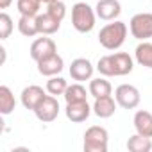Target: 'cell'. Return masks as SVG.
Segmentation results:
<instances>
[{"label": "cell", "mask_w": 152, "mask_h": 152, "mask_svg": "<svg viewBox=\"0 0 152 152\" xmlns=\"http://www.w3.org/2000/svg\"><path fill=\"white\" fill-rule=\"evenodd\" d=\"M134 68V59L127 52H115L102 56L97 63V70L104 77H124Z\"/></svg>", "instance_id": "6da1fadb"}, {"label": "cell", "mask_w": 152, "mask_h": 152, "mask_svg": "<svg viewBox=\"0 0 152 152\" xmlns=\"http://www.w3.org/2000/svg\"><path fill=\"white\" fill-rule=\"evenodd\" d=\"M129 27L120 22V20H113L111 23H106L100 32H99V43L106 48V50H118L127 38Z\"/></svg>", "instance_id": "7a4b0ae2"}, {"label": "cell", "mask_w": 152, "mask_h": 152, "mask_svg": "<svg viewBox=\"0 0 152 152\" xmlns=\"http://www.w3.org/2000/svg\"><path fill=\"white\" fill-rule=\"evenodd\" d=\"M95 22H97V13L90 4L77 2L72 6V25L77 32L81 34L91 32L95 29Z\"/></svg>", "instance_id": "3957f363"}, {"label": "cell", "mask_w": 152, "mask_h": 152, "mask_svg": "<svg viewBox=\"0 0 152 152\" xmlns=\"http://www.w3.org/2000/svg\"><path fill=\"white\" fill-rule=\"evenodd\" d=\"M107 145H109V132L106 127L91 125L86 129L83 141L84 152H107Z\"/></svg>", "instance_id": "277c9868"}, {"label": "cell", "mask_w": 152, "mask_h": 152, "mask_svg": "<svg viewBox=\"0 0 152 152\" xmlns=\"http://www.w3.org/2000/svg\"><path fill=\"white\" fill-rule=\"evenodd\" d=\"M131 36L138 41H147L152 38V13H138L129 22Z\"/></svg>", "instance_id": "5b68a950"}, {"label": "cell", "mask_w": 152, "mask_h": 152, "mask_svg": "<svg viewBox=\"0 0 152 152\" xmlns=\"http://www.w3.org/2000/svg\"><path fill=\"white\" fill-rule=\"evenodd\" d=\"M115 99L120 107L124 109H136L141 102V93L132 84H120L115 90Z\"/></svg>", "instance_id": "8992f818"}, {"label": "cell", "mask_w": 152, "mask_h": 152, "mask_svg": "<svg viewBox=\"0 0 152 152\" xmlns=\"http://www.w3.org/2000/svg\"><path fill=\"white\" fill-rule=\"evenodd\" d=\"M59 111H61V107H59L57 97L47 95V97L38 104V107L34 109V115H36V118H38L39 122L50 124V122H54V120L59 116Z\"/></svg>", "instance_id": "52a82bcc"}, {"label": "cell", "mask_w": 152, "mask_h": 152, "mask_svg": "<svg viewBox=\"0 0 152 152\" xmlns=\"http://www.w3.org/2000/svg\"><path fill=\"white\" fill-rule=\"evenodd\" d=\"M70 77L77 83H84V81H91L93 79V72H95V66L91 64L90 59L86 57H77L73 59L72 64H70Z\"/></svg>", "instance_id": "ba28073f"}, {"label": "cell", "mask_w": 152, "mask_h": 152, "mask_svg": "<svg viewBox=\"0 0 152 152\" xmlns=\"http://www.w3.org/2000/svg\"><path fill=\"white\" fill-rule=\"evenodd\" d=\"M56 52H57L56 41L52 38H47V36L34 39L31 43V48H29V54H31L32 61H36V63L45 59V57H48V56H52V54H56Z\"/></svg>", "instance_id": "9c48e42d"}, {"label": "cell", "mask_w": 152, "mask_h": 152, "mask_svg": "<svg viewBox=\"0 0 152 152\" xmlns=\"http://www.w3.org/2000/svg\"><path fill=\"white\" fill-rule=\"evenodd\" d=\"M93 113V107L88 104V100H81V102H68L64 107V115L70 122L73 124H81L86 122L90 118V115Z\"/></svg>", "instance_id": "30bf717a"}, {"label": "cell", "mask_w": 152, "mask_h": 152, "mask_svg": "<svg viewBox=\"0 0 152 152\" xmlns=\"http://www.w3.org/2000/svg\"><path fill=\"white\" fill-rule=\"evenodd\" d=\"M45 97H47V91H45L41 86H38V84H31V86H25V88L22 90L20 102H22V106H23L25 109L34 111V109L38 107V104H39Z\"/></svg>", "instance_id": "8fae6325"}, {"label": "cell", "mask_w": 152, "mask_h": 152, "mask_svg": "<svg viewBox=\"0 0 152 152\" xmlns=\"http://www.w3.org/2000/svg\"><path fill=\"white\" fill-rule=\"evenodd\" d=\"M97 18L104 22H113L122 15V4L120 0H99L95 6Z\"/></svg>", "instance_id": "7c38bea8"}, {"label": "cell", "mask_w": 152, "mask_h": 152, "mask_svg": "<svg viewBox=\"0 0 152 152\" xmlns=\"http://www.w3.org/2000/svg\"><path fill=\"white\" fill-rule=\"evenodd\" d=\"M36 64H38V72L41 75H45V77H54V75H59L64 70V61L57 52L41 59V61H38Z\"/></svg>", "instance_id": "4fadbf2b"}, {"label": "cell", "mask_w": 152, "mask_h": 152, "mask_svg": "<svg viewBox=\"0 0 152 152\" xmlns=\"http://www.w3.org/2000/svg\"><path fill=\"white\" fill-rule=\"evenodd\" d=\"M93 113L99 116V118H111L118 107V102L113 95H106V97H99L95 99L93 102Z\"/></svg>", "instance_id": "5bb4252c"}, {"label": "cell", "mask_w": 152, "mask_h": 152, "mask_svg": "<svg viewBox=\"0 0 152 152\" xmlns=\"http://www.w3.org/2000/svg\"><path fill=\"white\" fill-rule=\"evenodd\" d=\"M132 124H134V129H136L138 134L147 136V138H152V113H150V111H147V109H138V111L134 113Z\"/></svg>", "instance_id": "9a60e30c"}, {"label": "cell", "mask_w": 152, "mask_h": 152, "mask_svg": "<svg viewBox=\"0 0 152 152\" xmlns=\"http://www.w3.org/2000/svg\"><path fill=\"white\" fill-rule=\"evenodd\" d=\"M36 20H38V29H39V34L41 36H52V34H56L61 29V20L54 18L47 11L45 13H39L36 16Z\"/></svg>", "instance_id": "2e32d148"}, {"label": "cell", "mask_w": 152, "mask_h": 152, "mask_svg": "<svg viewBox=\"0 0 152 152\" xmlns=\"http://www.w3.org/2000/svg\"><path fill=\"white\" fill-rule=\"evenodd\" d=\"M88 91L93 99H99V97H106V95H111L113 93V86L111 83L107 81V77H97V79H91L90 81V86H88Z\"/></svg>", "instance_id": "e0dca14e"}, {"label": "cell", "mask_w": 152, "mask_h": 152, "mask_svg": "<svg viewBox=\"0 0 152 152\" xmlns=\"http://www.w3.org/2000/svg\"><path fill=\"white\" fill-rule=\"evenodd\" d=\"M134 59L140 66H145L152 70V43L150 41H141L134 48Z\"/></svg>", "instance_id": "ac0fdd59"}, {"label": "cell", "mask_w": 152, "mask_h": 152, "mask_svg": "<svg viewBox=\"0 0 152 152\" xmlns=\"http://www.w3.org/2000/svg\"><path fill=\"white\" fill-rule=\"evenodd\" d=\"M15 107H16V99H15L11 88L2 84L0 86V113L4 116H7L15 111Z\"/></svg>", "instance_id": "d6986e66"}, {"label": "cell", "mask_w": 152, "mask_h": 152, "mask_svg": "<svg viewBox=\"0 0 152 152\" xmlns=\"http://www.w3.org/2000/svg\"><path fill=\"white\" fill-rule=\"evenodd\" d=\"M127 150L131 152H150L152 150V138L141 136V134H132L127 140Z\"/></svg>", "instance_id": "ffe728a7"}, {"label": "cell", "mask_w": 152, "mask_h": 152, "mask_svg": "<svg viewBox=\"0 0 152 152\" xmlns=\"http://www.w3.org/2000/svg\"><path fill=\"white\" fill-rule=\"evenodd\" d=\"M88 93L90 91H86V88L81 83L75 81L73 84H68V88H66L63 97H64L66 104L68 102H81V100H88Z\"/></svg>", "instance_id": "44dd1931"}, {"label": "cell", "mask_w": 152, "mask_h": 152, "mask_svg": "<svg viewBox=\"0 0 152 152\" xmlns=\"http://www.w3.org/2000/svg\"><path fill=\"white\" fill-rule=\"evenodd\" d=\"M18 31L22 36L25 38H34L39 34V29H38V20L36 16H20L18 20Z\"/></svg>", "instance_id": "7402d4cb"}, {"label": "cell", "mask_w": 152, "mask_h": 152, "mask_svg": "<svg viewBox=\"0 0 152 152\" xmlns=\"http://www.w3.org/2000/svg\"><path fill=\"white\" fill-rule=\"evenodd\" d=\"M66 88H68V81H66L64 77H61V75H54V77H48L47 86H45L47 93H48V95H54V97L64 95Z\"/></svg>", "instance_id": "603a6c76"}, {"label": "cell", "mask_w": 152, "mask_h": 152, "mask_svg": "<svg viewBox=\"0 0 152 152\" xmlns=\"http://www.w3.org/2000/svg\"><path fill=\"white\" fill-rule=\"evenodd\" d=\"M20 16H38L41 9V0H16Z\"/></svg>", "instance_id": "cb8c5ba5"}, {"label": "cell", "mask_w": 152, "mask_h": 152, "mask_svg": "<svg viewBox=\"0 0 152 152\" xmlns=\"http://www.w3.org/2000/svg\"><path fill=\"white\" fill-rule=\"evenodd\" d=\"M15 29V23H13V18L4 11V13H0V39H7L11 36Z\"/></svg>", "instance_id": "d4e9b609"}, {"label": "cell", "mask_w": 152, "mask_h": 152, "mask_svg": "<svg viewBox=\"0 0 152 152\" xmlns=\"http://www.w3.org/2000/svg\"><path fill=\"white\" fill-rule=\"evenodd\" d=\"M48 15H52L54 18H57V20H64V16H66V6H64V2H61V0H56V2H50V4H47V9H45Z\"/></svg>", "instance_id": "484cf974"}, {"label": "cell", "mask_w": 152, "mask_h": 152, "mask_svg": "<svg viewBox=\"0 0 152 152\" xmlns=\"http://www.w3.org/2000/svg\"><path fill=\"white\" fill-rule=\"evenodd\" d=\"M13 4V0H0V9H7Z\"/></svg>", "instance_id": "4316f807"}, {"label": "cell", "mask_w": 152, "mask_h": 152, "mask_svg": "<svg viewBox=\"0 0 152 152\" xmlns=\"http://www.w3.org/2000/svg\"><path fill=\"white\" fill-rule=\"evenodd\" d=\"M50 2H56V0H41V4H50Z\"/></svg>", "instance_id": "83f0119b"}]
</instances>
